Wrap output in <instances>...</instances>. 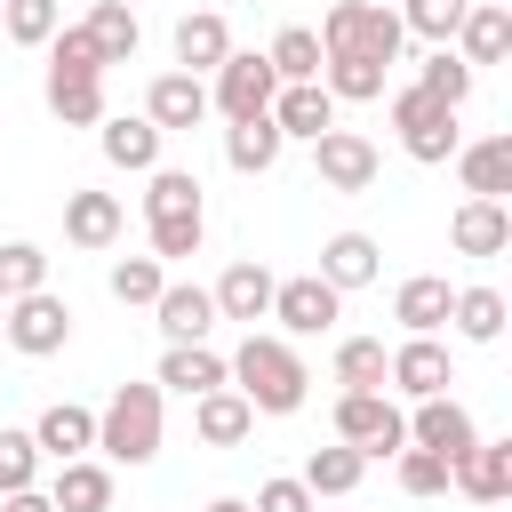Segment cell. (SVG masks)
I'll return each mask as SVG.
<instances>
[{
  "instance_id": "cell-1",
  "label": "cell",
  "mask_w": 512,
  "mask_h": 512,
  "mask_svg": "<svg viewBox=\"0 0 512 512\" xmlns=\"http://www.w3.org/2000/svg\"><path fill=\"white\" fill-rule=\"evenodd\" d=\"M224 384H232V392H240L256 416H296L312 376H304V360H296L280 336H256V328H248V344L224 360Z\"/></svg>"
},
{
  "instance_id": "cell-2",
  "label": "cell",
  "mask_w": 512,
  "mask_h": 512,
  "mask_svg": "<svg viewBox=\"0 0 512 512\" xmlns=\"http://www.w3.org/2000/svg\"><path fill=\"white\" fill-rule=\"evenodd\" d=\"M144 216H152V256H160V264L200 256V240H208V208H200V176H192V168H152Z\"/></svg>"
},
{
  "instance_id": "cell-3",
  "label": "cell",
  "mask_w": 512,
  "mask_h": 512,
  "mask_svg": "<svg viewBox=\"0 0 512 512\" xmlns=\"http://www.w3.org/2000/svg\"><path fill=\"white\" fill-rule=\"evenodd\" d=\"M96 448L112 464H152L160 456V384H120L96 408Z\"/></svg>"
},
{
  "instance_id": "cell-4",
  "label": "cell",
  "mask_w": 512,
  "mask_h": 512,
  "mask_svg": "<svg viewBox=\"0 0 512 512\" xmlns=\"http://www.w3.org/2000/svg\"><path fill=\"white\" fill-rule=\"evenodd\" d=\"M400 16L392 8H376V0H336L328 16H320V56H368V64H400Z\"/></svg>"
},
{
  "instance_id": "cell-5",
  "label": "cell",
  "mask_w": 512,
  "mask_h": 512,
  "mask_svg": "<svg viewBox=\"0 0 512 512\" xmlns=\"http://www.w3.org/2000/svg\"><path fill=\"white\" fill-rule=\"evenodd\" d=\"M392 128H400V144H408V160H424V168H440V160H456V112L440 104V96H424V88H400L392 96Z\"/></svg>"
},
{
  "instance_id": "cell-6",
  "label": "cell",
  "mask_w": 512,
  "mask_h": 512,
  "mask_svg": "<svg viewBox=\"0 0 512 512\" xmlns=\"http://www.w3.org/2000/svg\"><path fill=\"white\" fill-rule=\"evenodd\" d=\"M336 440L360 448V456H400L408 448V416L384 392H344L336 400Z\"/></svg>"
},
{
  "instance_id": "cell-7",
  "label": "cell",
  "mask_w": 512,
  "mask_h": 512,
  "mask_svg": "<svg viewBox=\"0 0 512 512\" xmlns=\"http://www.w3.org/2000/svg\"><path fill=\"white\" fill-rule=\"evenodd\" d=\"M0 336H8L16 352L48 360V352H64V344H72V304H64L56 288H32V296H16V304H8Z\"/></svg>"
},
{
  "instance_id": "cell-8",
  "label": "cell",
  "mask_w": 512,
  "mask_h": 512,
  "mask_svg": "<svg viewBox=\"0 0 512 512\" xmlns=\"http://www.w3.org/2000/svg\"><path fill=\"white\" fill-rule=\"evenodd\" d=\"M272 96H280V72L264 64V56H224L216 64V96H208V112H224V120H256V112H272Z\"/></svg>"
},
{
  "instance_id": "cell-9",
  "label": "cell",
  "mask_w": 512,
  "mask_h": 512,
  "mask_svg": "<svg viewBox=\"0 0 512 512\" xmlns=\"http://www.w3.org/2000/svg\"><path fill=\"white\" fill-rule=\"evenodd\" d=\"M336 312H344V296H336L320 272H296V280H272V312H264V320H280L288 336H320Z\"/></svg>"
},
{
  "instance_id": "cell-10",
  "label": "cell",
  "mask_w": 512,
  "mask_h": 512,
  "mask_svg": "<svg viewBox=\"0 0 512 512\" xmlns=\"http://www.w3.org/2000/svg\"><path fill=\"white\" fill-rule=\"evenodd\" d=\"M312 168H320L328 192H368L376 184V144L360 128H328V136H312Z\"/></svg>"
},
{
  "instance_id": "cell-11",
  "label": "cell",
  "mask_w": 512,
  "mask_h": 512,
  "mask_svg": "<svg viewBox=\"0 0 512 512\" xmlns=\"http://www.w3.org/2000/svg\"><path fill=\"white\" fill-rule=\"evenodd\" d=\"M472 440H480V432H472V416H464L448 392H440V400H416V416H408V448H432V456L456 472V456H464Z\"/></svg>"
},
{
  "instance_id": "cell-12",
  "label": "cell",
  "mask_w": 512,
  "mask_h": 512,
  "mask_svg": "<svg viewBox=\"0 0 512 512\" xmlns=\"http://www.w3.org/2000/svg\"><path fill=\"white\" fill-rule=\"evenodd\" d=\"M448 488H464L472 504H504L512 496V440H472L464 456H456V472H448Z\"/></svg>"
},
{
  "instance_id": "cell-13",
  "label": "cell",
  "mask_w": 512,
  "mask_h": 512,
  "mask_svg": "<svg viewBox=\"0 0 512 512\" xmlns=\"http://www.w3.org/2000/svg\"><path fill=\"white\" fill-rule=\"evenodd\" d=\"M152 320H160L168 344H208V328H216V296L192 288V280H168V288L152 296Z\"/></svg>"
},
{
  "instance_id": "cell-14",
  "label": "cell",
  "mask_w": 512,
  "mask_h": 512,
  "mask_svg": "<svg viewBox=\"0 0 512 512\" xmlns=\"http://www.w3.org/2000/svg\"><path fill=\"white\" fill-rule=\"evenodd\" d=\"M384 384H400L408 400H440L448 384H456V368H448V344L440 336H408L400 352H392V376Z\"/></svg>"
},
{
  "instance_id": "cell-15",
  "label": "cell",
  "mask_w": 512,
  "mask_h": 512,
  "mask_svg": "<svg viewBox=\"0 0 512 512\" xmlns=\"http://www.w3.org/2000/svg\"><path fill=\"white\" fill-rule=\"evenodd\" d=\"M448 248L456 256H504L512 248V208L504 200H464L448 216Z\"/></svg>"
},
{
  "instance_id": "cell-16",
  "label": "cell",
  "mask_w": 512,
  "mask_h": 512,
  "mask_svg": "<svg viewBox=\"0 0 512 512\" xmlns=\"http://www.w3.org/2000/svg\"><path fill=\"white\" fill-rule=\"evenodd\" d=\"M144 120H152L160 136L200 128V120H208V88H200L192 72H160V80H152V96H144Z\"/></svg>"
},
{
  "instance_id": "cell-17",
  "label": "cell",
  "mask_w": 512,
  "mask_h": 512,
  "mask_svg": "<svg viewBox=\"0 0 512 512\" xmlns=\"http://www.w3.org/2000/svg\"><path fill=\"white\" fill-rule=\"evenodd\" d=\"M32 448H40V456H56V464L88 456V448H96V408H80V400H56V408H40V424H32Z\"/></svg>"
},
{
  "instance_id": "cell-18",
  "label": "cell",
  "mask_w": 512,
  "mask_h": 512,
  "mask_svg": "<svg viewBox=\"0 0 512 512\" xmlns=\"http://www.w3.org/2000/svg\"><path fill=\"white\" fill-rule=\"evenodd\" d=\"M272 128H280V136H328V128H336V96H328L320 80H288V88L272 96Z\"/></svg>"
},
{
  "instance_id": "cell-19",
  "label": "cell",
  "mask_w": 512,
  "mask_h": 512,
  "mask_svg": "<svg viewBox=\"0 0 512 512\" xmlns=\"http://www.w3.org/2000/svg\"><path fill=\"white\" fill-rule=\"evenodd\" d=\"M456 176L472 200H504L512 192V136H480V144H456Z\"/></svg>"
},
{
  "instance_id": "cell-20",
  "label": "cell",
  "mask_w": 512,
  "mask_h": 512,
  "mask_svg": "<svg viewBox=\"0 0 512 512\" xmlns=\"http://www.w3.org/2000/svg\"><path fill=\"white\" fill-rule=\"evenodd\" d=\"M192 432H200L208 448H240V440L256 432V408H248L232 384H216V392H200V400H192Z\"/></svg>"
},
{
  "instance_id": "cell-21",
  "label": "cell",
  "mask_w": 512,
  "mask_h": 512,
  "mask_svg": "<svg viewBox=\"0 0 512 512\" xmlns=\"http://www.w3.org/2000/svg\"><path fill=\"white\" fill-rule=\"evenodd\" d=\"M456 40H464V64H472V72H480V64H504V48H512V8H504V0H472L464 24H456Z\"/></svg>"
},
{
  "instance_id": "cell-22",
  "label": "cell",
  "mask_w": 512,
  "mask_h": 512,
  "mask_svg": "<svg viewBox=\"0 0 512 512\" xmlns=\"http://www.w3.org/2000/svg\"><path fill=\"white\" fill-rule=\"evenodd\" d=\"M96 128H104L96 144H104L112 168H128V176H152V168H160V128H152L144 112H136V120L120 112V120H96Z\"/></svg>"
},
{
  "instance_id": "cell-23",
  "label": "cell",
  "mask_w": 512,
  "mask_h": 512,
  "mask_svg": "<svg viewBox=\"0 0 512 512\" xmlns=\"http://www.w3.org/2000/svg\"><path fill=\"white\" fill-rule=\"evenodd\" d=\"M448 304H456V288H448V280H432V272H416V280H400L392 320H400L408 336H440V328H448Z\"/></svg>"
},
{
  "instance_id": "cell-24",
  "label": "cell",
  "mask_w": 512,
  "mask_h": 512,
  "mask_svg": "<svg viewBox=\"0 0 512 512\" xmlns=\"http://www.w3.org/2000/svg\"><path fill=\"white\" fill-rule=\"evenodd\" d=\"M376 272H384V256H376L368 232H336V240L320 248V280H328L336 296H344V288H368Z\"/></svg>"
},
{
  "instance_id": "cell-25",
  "label": "cell",
  "mask_w": 512,
  "mask_h": 512,
  "mask_svg": "<svg viewBox=\"0 0 512 512\" xmlns=\"http://www.w3.org/2000/svg\"><path fill=\"white\" fill-rule=\"evenodd\" d=\"M208 296H216V320H248V328H256V320L272 312V272H264V264H232Z\"/></svg>"
},
{
  "instance_id": "cell-26",
  "label": "cell",
  "mask_w": 512,
  "mask_h": 512,
  "mask_svg": "<svg viewBox=\"0 0 512 512\" xmlns=\"http://www.w3.org/2000/svg\"><path fill=\"white\" fill-rule=\"evenodd\" d=\"M152 384H160V392H184V400H200V392H216V384H224V360H216L208 344H168Z\"/></svg>"
},
{
  "instance_id": "cell-27",
  "label": "cell",
  "mask_w": 512,
  "mask_h": 512,
  "mask_svg": "<svg viewBox=\"0 0 512 512\" xmlns=\"http://www.w3.org/2000/svg\"><path fill=\"white\" fill-rule=\"evenodd\" d=\"M48 504H56V512H112V464H88V456L56 464Z\"/></svg>"
},
{
  "instance_id": "cell-28",
  "label": "cell",
  "mask_w": 512,
  "mask_h": 512,
  "mask_svg": "<svg viewBox=\"0 0 512 512\" xmlns=\"http://www.w3.org/2000/svg\"><path fill=\"white\" fill-rule=\"evenodd\" d=\"M80 32L96 40V64H128V56H136V40H144V24H136V8H128V0H96Z\"/></svg>"
},
{
  "instance_id": "cell-29",
  "label": "cell",
  "mask_w": 512,
  "mask_h": 512,
  "mask_svg": "<svg viewBox=\"0 0 512 512\" xmlns=\"http://www.w3.org/2000/svg\"><path fill=\"white\" fill-rule=\"evenodd\" d=\"M224 56H232V32H224V16H216V8H200V16H184V24H176V64H184L192 80H200V72H216Z\"/></svg>"
},
{
  "instance_id": "cell-30",
  "label": "cell",
  "mask_w": 512,
  "mask_h": 512,
  "mask_svg": "<svg viewBox=\"0 0 512 512\" xmlns=\"http://www.w3.org/2000/svg\"><path fill=\"white\" fill-rule=\"evenodd\" d=\"M64 240L72 248H112L120 240V200L112 192H72L64 200Z\"/></svg>"
},
{
  "instance_id": "cell-31",
  "label": "cell",
  "mask_w": 512,
  "mask_h": 512,
  "mask_svg": "<svg viewBox=\"0 0 512 512\" xmlns=\"http://www.w3.org/2000/svg\"><path fill=\"white\" fill-rule=\"evenodd\" d=\"M48 112L64 128H96L104 120V80L96 72H48Z\"/></svg>"
},
{
  "instance_id": "cell-32",
  "label": "cell",
  "mask_w": 512,
  "mask_h": 512,
  "mask_svg": "<svg viewBox=\"0 0 512 512\" xmlns=\"http://www.w3.org/2000/svg\"><path fill=\"white\" fill-rule=\"evenodd\" d=\"M280 144H288V136L272 128V112H256V120H232V128H224V160H232L240 176H264V168L280 160Z\"/></svg>"
},
{
  "instance_id": "cell-33",
  "label": "cell",
  "mask_w": 512,
  "mask_h": 512,
  "mask_svg": "<svg viewBox=\"0 0 512 512\" xmlns=\"http://www.w3.org/2000/svg\"><path fill=\"white\" fill-rule=\"evenodd\" d=\"M384 376H392L384 336H344V344H336V384H344V392H384Z\"/></svg>"
},
{
  "instance_id": "cell-34",
  "label": "cell",
  "mask_w": 512,
  "mask_h": 512,
  "mask_svg": "<svg viewBox=\"0 0 512 512\" xmlns=\"http://www.w3.org/2000/svg\"><path fill=\"white\" fill-rule=\"evenodd\" d=\"M360 472H368V456H360V448H344V440H336V448H312V456H304V472H296V480H304V488H312V496H352V488H360Z\"/></svg>"
},
{
  "instance_id": "cell-35",
  "label": "cell",
  "mask_w": 512,
  "mask_h": 512,
  "mask_svg": "<svg viewBox=\"0 0 512 512\" xmlns=\"http://www.w3.org/2000/svg\"><path fill=\"white\" fill-rule=\"evenodd\" d=\"M320 88L336 104H376L384 96V64H368V56H320Z\"/></svg>"
},
{
  "instance_id": "cell-36",
  "label": "cell",
  "mask_w": 512,
  "mask_h": 512,
  "mask_svg": "<svg viewBox=\"0 0 512 512\" xmlns=\"http://www.w3.org/2000/svg\"><path fill=\"white\" fill-rule=\"evenodd\" d=\"M448 320H456L464 344H496V336H504V296H496V288H456Z\"/></svg>"
},
{
  "instance_id": "cell-37",
  "label": "cell",
  "mask_w": 512,
  "mask_h": 512,
  "mask_svg": "<svg viewBox=\"0 0 512 512\" xmlns=\"http://www.w3.org/2000/svg\"><path fill=\"white\" fill-rule=\"evenodd\" d=\"M264 64L280 72V88H288V80H320V32H312V24H288V32L264 48Z\"/></svg>"
},
{
  "instance_id": "cell-38",
  "label": "cell",
  "mask_w": 512,
  "mask_h": 512,
  "mask_svg": "<svg viewBox=\"0 0 512 512\" xmlns=\"http://www.w3.org/2000/svg\"><path fill=\"white\" fill-rule=\"evenodd\" d=\"M464 8H472V0H400L392 16H400V32H416V40L448 48V40H456V24H464Z\"/></svg>"
},
{
  "instance_id": "cell-39",
  "label": "cell",
  "mask_w": 512,
  "mask_h": 512,
  "mask_svg": "<svg viewBox=\"0 0 512 512\" xmlns=\"http://www.w3.org/2000/svg\"><path fill=\"white\" fill-rule=\"evenodd\" d=\"M32 288H48V248L8 240V248H0V304H16V296H32Z\"/></svg>"
},
{
  "instance_id": "cell-40",
  "label": "cell",
  "mask_w": 512,
  "mask_h": 512,
  "mask_svg": "<svg viewBox=\"0 0 512 512\" xmlns=\"http://www.w3.org/2000/svg\"><path fill=\"white\" fill-rule=\"evenodd\" d=\"M416 88H424V96H440V104L456 112V104L472 96V64H464V56H448V48H432V56H424V72H416Z\"/></svg>"
},
{
  "instance_id": "cell-41",
  "label": "cell",
  "mask_w": 512,
  "mask_h": 512,
  "mask_svg": "<svg viewBox=\"0 0 512 512\" xmlns=\"http://www.w3.org/2000/svg\"><path fill=\"white\" fill-rule=\"evenodd\" d=\"M160 288H168L160 256H120V264H112V296H120V304H152Z\"/></svg>"
},
{
  "instance_id": "cell-42",
  "label": "cell",
  "mask_w": 512,
  "mask_h": 512,
  "mask_svg": "<svg viewBox=\"0 0 512 512\" xmlns=\"http://www.w3.org/2000/svg\"><path fill=\"white\" fill-rule=\"evenodd\" d=\"M8 40L16 48H48L56 40V0H8Z\"/></svg>"
},
{
  "instance_id": "cell-43",
  "label": "cell",
  "mask_w": 512,
  "mask_h": 512,
  "mask_svg": "<svg viewBox=\"0 0 512 512\" xmlns=\"http://www.w3.org/2000/svg\"><path fill=\"white\" fill-rule=\"evenodd\" d=\"M32 472H40V448H32V432H8V424H0V496L32 488Z\"/></svg>"
},
{
  "instance_id": "cell-44",
  "label": "cell",
  "mask_w": 512,
  "mask_h": 512,
  "mask_svg": "<svg viewBox=\"0 0 512 512\" xmlns=\"http://www.w3.org/2000/svg\"><path fill=\"white\" fill-rule=\"evenodd\" d=\"M48 72H96V80H104V64H96V40H88L80 24H64V32L48 40Z\"/></svg>"
},
{
  "instance_id": "cell-45",
  "label": "cell",
  "mask_w": 512,
  "mask_h": 512,
  "mask_svg": "<svg viewBox=\"0 0 512 512\" xmlns=\"http://www.w3.org/2000/svg\"><path fill=\"white\" fill-rule=\"evenodd\" d=\"M400 488L408 496H448V464L432 448H400Z\"/></svg>"
},
{
  "instance_id": "cell-46",
  "label": "cell",
  "mask_w": 512,
  "mask_h": 512,
  "mask_svg": "<svg viewBox=\"0 0 512 512\" xmlns=\"http://www.w3.org/2000/svg\"><path fill=\"white\" fill-rule=\"evenodd\" d=\"M312 504H320V496H312V488H304V480H264V488H256V504H248V512H312Z\"/></svg>"
},
{
  "instance_id": "cell-47",
  "label": "cell",
  "mask_w": 512,
  "mask_h": 512,
  "mask_svg": "<svg viewBox=\"0 0 512 512\" xmlns=\"http://www.w3.org/2000/svg\"><path fill=\"white\" fill-rule=\"evenodd\" d=\"M0 512H56V504H48V488H16V496H0Z\"/></svg>"
},
{
  "instance_id": "cell-48",
  "label": "cell",
  "mask_w": 512,
  "mask_h": 512,
  "mask_svg": "<svg viewBox=\"0 0 512 512\" xmlns=\"http://www.w3.org/2000/svg\"><path fill=\"white\" fill-rule=\"evenodd\" d=\"M208 512H248V504H240V496H216V504H208Z\"/></svg>"
},
{
  "instance_id": "cell-49",
  "label": "cell",
  "mask_w": 512,
  "mask_h": 512,
  "mask_svg": "<svg viewBox=\"0 0 512 512\" xmlns=\"http://www.w3.org/2000/svg\"><path fill=\"white\" fill-rule=\"evenodd\" d=\"M0 320H8V304H0Z\"/></svg>"
}]
</instances>
